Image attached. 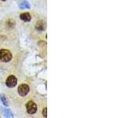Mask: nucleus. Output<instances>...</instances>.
Wrapping results in <instances>:
<instances>
[{
  "label": "nucleus",
  "mask_w": 126,
  "mask_h": 118,
  "mask_svg": "<svg viewBox=\"0 0 126 118\" xmlns=\"http://www.w3.org/2000/svg\"><path fill=\"white\" fill-rule=\"evenodd\" d=\"M2 2H5V1H6V0H2Z\"/></svg>",
  "instance_id": "12"
},
{
  "label": "nucleus",
  "mask_w": 126,
  "mask_h": 118,
  "mask_svg": "<svg viewBox=\"0 0 126 118\" xmlns=\"http://www.w3.org/2000/svg\"><path fill=\"white\" fill-rule=\"evenodd\" d=\"M15 21H14V20H12V19H10V20H8L7 22H6V25L10 28V29H12V28H14L15 26Z\"/></svg>",
  "instance_id": "9"
},
{
  "label": "nucleus",
  "mask_w": 126,
  "mask_h": 118,
  "mask_svg": "<svg viewBox=\"0 0 126 118\" xmlns=\"http://www.w3.org/2000/svg\"><path fill=\"white\" fill-rule=\"evenodd\" d=\"M17 92L21 96H25L29 92V87L27 84H21L19 86Z\"/></svg>",
  "instance_id": "3"
},
{
  "label": "nucleus",
  "mask_w": 126,
  "mask_h": 118,
  "mask_svg": "<svg viewBox=\"0 0 126 118\" xmlns=\"http://www.w3.org/2000/svg\"><path fill=\"white\" fill-rule=\"evenodd\" d=\"M2 109V112H3V114L4 116L6 117H14V114L12 113L9 109Z\"/></svg>",
  "instance_id": "7"
},
{
  "label": "nucleus",
  "mask_w": 126,
  "mask_h": 118,
  "mask_svg": "<svg viewBox=\"0 0 126 118\" xmlns=\"http://www.w3.org/2000/svg\"><path fill=\"white\" fill-rule=\"evenodd\" d=\"M20 18L25 22H29L32 19V17L29 14V13H23L21 14V16H20Z\"/></svg>",
  "instance_id": "6"
},
{
  "label": "nucleus",
  "mask_w": 126,
  "mask_h": 118,
  "mask_svg": "<svg viewBox=\"0 0 126 118\" xmlns=\"http://www.w3.org/2000/svg\"><path fill=\"white\" fill-rule=\"evenodd\" d=\"M47 108H44L43 109V117H47Z\"/></svg>",
  "instance_id": "11"
},
{
  "label": "nucleus",
  "mask_w": 126,
  "mask_h": 118,
  "mask_svg": "<svg viewBox=\"0 0 126 118\" xmlns=\"http://www.w3.org/2000/svg\"><path fill=\"white\" fill-rule=\"evenodd\" d=\"M19 7L21 8V9H30L31 6L27 1H24V2H22L21 4H20Z\"/></svg>",
  "instance_id": "8"
},
{
  "label": "nucleus",
  "mask_w": 126,
  "mask_h": 118,
  "mask_svg": "<svg viewBox=\"0 0 126 118\" xmlns=\"http://www.w3.org/2000/svg\"><path fill=\"white\" fill-rule=\"evenodd\" d=\"M12 59V54L10 50L6 49L0 50V60L3 62H8L11 61Z\"/></svg>",
  "instance_id": "1"
},
{
  "label": "nucleus",
  "mask_w": 126,
  "mask_h": 118,
  "mask_svg": "<svg viewBox=\"0 0 126 118\" xmlns=\"http://www.w3.org/2000/svg\"><path fill=\"white\" fill-rule=\"evenodd\" d=\"M17 84V80L14 76H10L6 80V85L9 88H14Z\"/></svg>",
  "instance_id": "4"
},
{
  "label": "nucleus",
  "mask_w": 126,
  "mask_h": 118,
  "mask_svg": "<svg viewBox=\"0 0 126 118\" xmlns=\"http://www.w3.org/2000/svg\"><path fill=\"white\" fill-rule=\"evenodd\" d=\"M46 23L43 21H39L35 24V29L38 31H44L46 29Z\"/></svg>",
  "instance_id": "5"
},
{
  "label": "nucleus",
  "mask_w": 126,
  "mask_h": 118,
  "mask_svg": "<svg viewBox=\"0 0 126 118\" xmlns=\"http://www.w3.org/2000/svg\"><path fill=\"white\" fill-rule=\"evenodd\" d=\"M0 99H1L3 105H5V106H8V105H9V104H8V102H7V100H6V98L5 96H4L3 94H0Z\"/></svg>",
  "instance_id": "10"
},
{
  "label": "nucleus",
  "mask_w": 126,
  "mask_h": 118,
  "mask_svg": "<svg viewBox=\"0 0 126 118\" xmlns=\"http://www.w3.org/2000/svg\"><path fill=\"white\" fill-rule=\"evenodd\" d=\"M26 109H27V112L29 114H34L37 111V105L34 102L29 101V102H28V103L26 104Z\"/></svg>",
  "instance_id": "2"
}]
</instances>
